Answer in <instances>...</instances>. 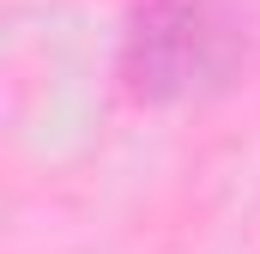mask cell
Instances as JSON below:
<instances>
[{"label":"cell","mask_w":260,"mask_h":254,"mask_svg":"<svg viewBox=\"0 0 260 254\" xmlns=\"http://www.w3.org/2000/svg\"><path fill=\"white\" fill-rule=\"evenodd\" d=\"M248 30L230 0H133L115 43V85L139 109H188L236 85Z\"/></svg>","instance_id":"obj_1"}]
</instances>
